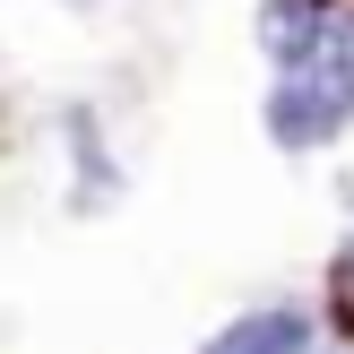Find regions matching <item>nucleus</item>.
<instances>
[{
    "instance_id": "4",
    "label": "nucleus",
    "mask_w": 354,
    "mask_h": 354,
    "mask_svg": "<svg viewBox=\"0 0 354 354\" xmlns=\"http://www.w3.org/2000/svg\"><path fill=\"white\" fill-rule=\"evenodd\" d=\"M328 294H337V303H346V320H354V242L337 251V268H328Z\"/></svg>"
},
{
    "instance_id": "3",
    "label": "nucleus",
    "mask_w": 354,
    "mask_h": 354,
    "mask_svg": "<svg viewBox=\"0 0 354 354\" xmlns=\"http://www.w3.org/2000/svg\"><path fill=\"white\" fill-rule=\"evenodd\" d=\"M328 9H337V0H268V9H259V44L277 52V69H286V61H303V52L320 44Z\"/></svg>"
},
{
    "instance_id": "2",
    "label": "nucleus",
    "mask_w": 354,
    "mask_h": 354,
    "mask_svg": "<svg viewBox=\"0 0 354 354\" xmlns=\"http://www.w3.org/2000/svg\"><path fill=\"white\" fill-rule=\"evenodd\" d=\"M207 354H311V311H294V303L251 311V320H234Z\"/></svg>"
},
{
    "instance_id": "1",
    "label": "nucleus",
    "mask_w": 354,
    "mask_h": 354,
    "mask_svg": "<svg viewBox=\"0 0 354 354\" xmlns=\"http://www.w3.org/2000/svg\"><path fill=\"white\" fill-rule=\"evenodd\" d=\"M354 121V9H328L320 44L277 69L268 95V138L277 147H320Z\"/></svg>"
}]
</instances>
